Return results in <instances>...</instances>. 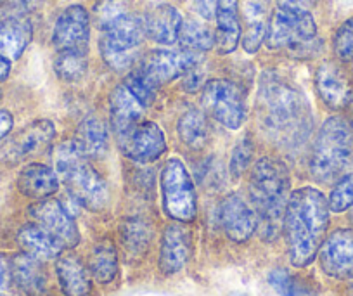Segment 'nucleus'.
Listing matches in <instances>:
<instances>
[{"instance_id":"nucleus-1","label":"nucleus","mask_w":353,"mask_h":296,"mask_svg":"<svg viewBox=\"0 0 353 296\" xmlns=\"http://www.w3.org/2000/svg\"><path fill=\"white\" fill-rule=\"evenodd\" d=\"M258 118L269 137L286 149L303 144L312 130L310 104L303 92L274 71L261 75Z\"/></svg>"},{"instance_id":"nucleus-2","label":"nucleus","mask_w":353,"mask_h":296,"mask_svg":"<svg viewBox=\"0 0 353 296\" xmlns=\"http://www.w3.org/2000/svg\"><path fill=\"white\" fill-rule=\"evenodd\" d=\"M329 203L315 187L296 189L288 199L284 234L294 267H307L319 255L329 227Z\"/></svg>"},{"instance_id":"nucleus-3","label":"nucleus","mask_w":353,"mask_h":296,"mask_svg":"<svg viewBox=\"0 0 353 296\" xmlns=\"http://www.w3.org/2000/svg\"><path fill=\"white\" fill-rule=\"evenodd\" d=\"M290 193V170L286 163L263 156L250 173V197L258 215V227L267 241L279 236L284 224Z\"/></svg>"},{"instance_id":"nucleus-4","label":"nucleus","mask_w":353,"mask_h":296,"mask_svg":"<svg viewBox=\"0 0 353 296\" xmlns=\"http://www.w3.org/2000/svg\"><path fill=\"white\" fill-rule=\"evenodd\" d=\"M56 172L66 184V189L74 201L90 212H103L110 203V189L106 180L88 163L73 141L63 142L54 156Z\"/></svg>"},{"instance_id":"nucleus-5","label":"nucleus","mask_w":353,"mask_h":296,"mask_svg":"<svg viewBox=\"0 0 353 296\" xmlns=\"http://www.w3.org/2000/svg\"><path fill=\"white\" fill-rule=\"evenodd\" d=\"M353 156V130L348 120L332 117L319 130L310 155V175L321 184H331L345 173Z\"/></svg>"},{"instance_id":"nucleus-6","label":"nucleus","mask_w":353,"mask_h":296,"mask_svg":"<svg viewBox=\"0 0 353 296\" xmlns=\"http://www.w3.org/2000/svg\"><path fill=\"white\" fill-rule=\"evenodd\" d=\"M104 30L99 42L104 63L114 71H125L134 64L135 49L145 37L144 19L139 16L121 12Z\"/></svg>"},{"instance_id":"nucleus-7","label":"nucleus","mask_w":353,"mask_h":296,"mask_svg":"<svg viewBox=\"0 0 353 296\" xmlns=\"http://www.w3.org/2000/svg\"><path fill=\"white\" fill-rule=\"evenodd\" d=\"M163 210L175 222L189 224L198 213V197L194 184L184 163L170 158L161 170Z\"/></svg>"},{"instance_id":"nucleus-8","label":"nucleus","mask_w":353,"mask_h":296,"mask_svg":"<svg viewBox=\"0 0 353 296\" xmlns=\"http://www.w3.org/2000/svg\"><path fill=\"white\" fill-rule=\"evenodd\" d=\"M203 110L227 130H237L246 120V99L236 83L215 78L205 83L201 95Z\"/></svg>"},{"instance_id":"nucleus-9","label":"nucleus","mask_w":353,"mask_h":296,"mask_svg":"<svg viewBox=\"0 0 353 296\" xmlns=\"http://www.w3.org/2000/svg\"><path fill=\"white\" fill-rule=\"evenodd\" d=\"M315 35H317V25H315V19L310 11L291 12L277 9L269 23L265 42L272 50L288 49V47L294 49L301 43L314 40Z\"/></svg>"},{"instance_id":"nucleus-10","label":"nucleus","mask_w":353,"mask_h":296,"mask_svg":"<svg viewBox=\"0 0 353 296\" xmlns=\"http://www.w3.org/2000/svg\"><path fill=\"white\" fill-rule=\"evenodd\" d=\"M54 137H56V125L52 121L35 120L0 146V159L9 165H18L46 151L52 144Z\"/></svg>"},{"instance_id":"nucleus-11","label":"nucleus","mask_w":353,"mask_h":296,"mask_svg":"<svg viewBox=\"0 0 353 296\" xmlns=\"http://www.w3.org/2000/svg\"><path fill=\"white\" fill-rule=\"evenodd\" d=\"M201 63L199 54L189 52V50H151L145 54L137 68L149 81L159 87L173 81L175 78L184 77L191 68Z\"/></svg>"},{"instance_id":"nucleus-12","label":"nucleus","mask_w":353,"mask_h":296,"mask_svg":"<svg viewBox=\"0 0 353 296\" xmlns=\"http://www.w3.org/2000/svg\"><path fill=\"white\" fill-rule=\"evenodd\" d=\"M30 215L35 224L46 229L63 246V250H73L80 243V230L73 217L57 199L37 201L35 205L30 206Z\"/></svg>"},{"instance_id":"nucleus-13","label":"nucleus","mask_w":353,"mask_h":296,"mask_svg":"<svg viewBox=\"0 0 353 296\" xmlns=\"http://www.w3.org/2000/svg\"><path fill=\"white\" fill-rule=\"evenodd\" d=\"M118 142L121 152L137 163L156 161L166 151V137L154 121L144 120L123 137H118Z\"/></svg>"},{"instance_id":"nucleus-14","label":"nucleus","mask_w":353,"mask_h":296,"mask_svg":"<svg viewBox=\"0 0 353 296\" xmlns=\"http://www.w3.org/2000/svg\"><path fill=\"white\" fill-rule=\"evenodd\" d=\"M319 262L324 274L339 281L353 279V229L334 230L319 250Z\"/></svg>"},{"instance_id":"nucleus-15","label":"nucleus","mask_w":353,"mask_h":296,"mask_svg":"<svg viewBox=\"0 0 353 296\" xmlns=\"http://www.w3.org/2000/svg\"><path fill=\"white\" fill-rule=\"evenodd\" d=\"M90 37V16L80 4L70 6L57 18L52 33L56 50H87Z\"/></svg>"},{"instance_id":"nucleus-16","label":"nucleus","mask_w":353,"mask_h":296,"mask_svg":"<svg viewBox=\"0 0 353 296\" xmlns=\"http://www.w3.org/2000/svg\"><path fill=\"white\" fill-rule=\"evenodd\" d=\"M192 255V234L182 222H173L163 233L159 248V270L165 275L181 272Z\"/></svg>"},{"instance_id":"nucleus-17","label":"nucleus","mask_w":353,"mask_h":296,"mask_svg":"<svg viewBox=\"0 0 353 296\" xmlns=\"http://www.w3.org/2000/svg\"><path fill=\"white\" fill-rule=\"evenodd\" d=\"M220 224L234 243H246L258 229V215L239 194H229L220 203Z\"/></svg>"},{"instance_id":"nucleus-18","label":"nucleus","mask_w":353,"mask_h":296,"mask_svg":"<svg viewBox=\"0 0 353 296\" xmlns=\"http://www.w3.org/2000/svg\"><path fill=\"white\" fill-rule=\"evenodd\" d=\"M148 108L128 90L125 83L114 87L110 97V125L117 137H123L125 134L144 121V115Z\"/></svg>"},{"instance_id":"nucleus-19","label":"nucleus","mask_w":353,"mask_h":296,"mask_svg":"<svg viewBox=\"0 0 353 296\" xmlns=\"http://www.w3.org/2000/svg\"><path fill=\"white\" fill-rule=\"evenodd\" d=\"M315 87L325 106L331 110H343L350 104L352 88L348 78L336 63H324L315 73Z\"/></svg>"},{"instance_id":"nucleus-20","label":"nucleus","mask_w":353,"mask_h":296,"mask_svg":"<svg viewBox=\"0 0 353 296\" xmlns=\"http://www.w3.org/2000/svg\"><path fill=\"white\" fill-rule=\"evenodd\" d=\"M33 37V26L28 16L0 12V56L9 61L18 59Z\"/></svg>"},{"instance_id":"nucleus-21","label":"nucleus","mask_w":353,"mask_h":296,"mask_svg":"<svg viewBox=\"0 0 353 296\" xmlns=\"http://www.w3.org/2000/svg\"><path fill=\"white\" fill-rule=\"evenodd\" d=\"M59 184L61 179L56 170L42 163H30L18 175L19 193L37 201L54 196L59 190Z\"/></svg>"},{"instance_id":"nucleus-22","label":"nucleus","mask_w":353,"mask_h":296,"mask_svg":"<svg viewBox=\"0 0 353 296\" xmlns=\"http://www.w3.org/2000/svg\"><path fill=\"white\" fill-rule=\"evenodd\" d=\"M145 35L156 43L172 46L179 40L182 26V16L173 6L158 4L151 8L144 19Z\"/></svg>"},{"instance_id":"nucleus-23","label":"nucleus","mask_w":353,"mask_h":296,"mask_svg":"<svg viewBox=\"0 0 353 296\" xmlns=\"http://www.w3.org/2000/svg\"><path fill=\"white\" fill-rule=\"evenodd\" d=\"M12 284L16 289L28 296H43L47 293V275L42 262L19 253L11 258Z\"/></svg>"},{"instance_id":"nucleus-24","label":"nucleus","mask_w":353,"mask_h":296,"mask_svg":"<svg viewBox=\"0 0 353 296\" xmlns=\"http://www.w3.org/2000/svg\"><path fill=\"white\" fill-rule=\"evenodd\" d=\"M56 272L64 296H88L92 293V275L77 255H61Z\"/></svg>"},{"instance_id":"nucleus-25","label":"nucleus","mask_w":353,"mask_h":296,"mask_svg":"<svg viewBox=\"0 0 353 296\" xmlns=\"http://www.w3.org/2000/svg\"><path fill=\"white\" fill-rule=\"evenodd\" d=\"M216 32L215 47L219 54H230L236 50L241 40L237 0H216Z\"/></svg>"},{"instance_id":"nucleus-26","label":"nucleus","mask_w":353,"mask_h":296,"mask_svg":"<svg viewBox=\"0 0 353 296\" xmlns=\"http://www.w3.org/2000/svg\"><path fill=\"white\" fill-rule=\"evenodd\" d=\"M16 241H18L23 253L30 255L40 262L57 260L61 257V251H63V246L39 224L23 226L16 236Z\"/></svg>"},{"instance_id":"nucleus-27","label":"nucleus","mask_w":353,"mask_h":296,"mask_svg":"<svg viewBox=\"0 0 353 296\" xmlns=\"http://www.w3.org/2000/svg\"><path fill=\"white\" fill-rule=\"evenodd\" d=\"M78 151L87 158H103L108 151V128L96 115H88L80 121L73 139Z\"/></svg>"},{"instance_id":"nucleus-28","label":"nucleus","mask_w":353,"mask_h":296,"mask_svg":"<svg viewBox=\"0 0 353 296\" xmlns=\"http://www.w3.org/2000/svg\"><path fill=\"white\" fill-rule=\"evenodd\" d=\"M120 239L127 260L137 262L151 246V224H148V220L141 217H128L120 224Z\"/></svg>"},{"instance_id":"nucleus-29","label":"nucleus","mask_w":353,"mask_h":296,"mask_svg":"<svg viewBox=\"0 0 353 296\" xmlns=\"http://www.w3.org/2000/svg\"><path fill=\"white\" fill-rule=\"evenodd\" d=\"M118 251L110 239L101 241L92 248L88 257L90 275L101 284H110L118 275Z\"/></svg>"},{"instance_id":"nucleus-30","label":"nucleus","mask_w":353,"mask_h":296,"mask_svg":"<svg viewBox=\"0 0 353 296\" xmlns=\"http://www.w3.org/2000/svg\"><path fill=\"white\" fill-rule=\"evenodd\" d=\"M244 21L246 30L243 37V47L246 52L254 54L267 37V18H265V9L260 2H248L244 6Z\"/></svg>"},{"instance_id":"nucleus-31","label":"nucleus","mask_w":353,"mask_h":296,"mask_svg":"<svg viewBox=\"0 0 353 296\" xmlns=\"http://www.w3.org/2000/svg\"><path fill=\"white\" fill-rule=\"evenodd\" d=\"M179 135L189 149L199 151V149L205 148L210 139V127L205 113L191 110L182 115L181 120H179Z\"/></svg>"},{"instance_id":"nucleus-32","label":"nucleus","mask_w":353,"mask_h":296,"mask_svg":"<svg viewBox=\"0 0 353 296\" xmlns=\"http://www.w3.org/2000/svg\"><path fill=\"white\" fill-rule=\"evenodd\" d=\"M179 42H181L182 49L189 50V52H208L215 47V33L208 26L201 25L194 19H189V21H182Z\"/></svg>"},{"instance_id":"nucleus-33","label":"nucleus","mask_w":353,"mask_h":296,"mask_svg":"<svg viewBox=\"0 0 353 296\" xmlns=\"http://www.w3.org/2000/svg\"><path fill=\"white\" fill-rule=\"evenodd\" d=\"M88 68L87 50H59L54 59V71L63 81H78Z\"/></svg>"},{"instance_id":"nucleus-34","label":"nucleus","mask_w":353,"mask_h":296,"mask_svg":"<svg viewBox=\"0 0 353 296\" xmlns=\"http://www.w3.org/2000/svg\"><path fill=\"white\" fill-rule=\"evenodd\" d=\"M269 282L281 296H317L310 286L301 282L284 268H276L270 272Z\"/></svg>"},{"instance_id":"nucleus-35","label":"nucleus","mask_w":353,"mask_h":296,"mask_svg":"<svg viewBox=\"0 0 353 296\" xmlns=\"http://www.w3.org/2000/svg\"><path fill=\"white\" fill-rule=\"evenodd\" d=\"M329 210L334 213L353 208V173L341 177L329 194Z\"/></svg>"},{"instance_id":"nucleus-36","label":"nucleus","mask_w":353,"mask_h":296,"mask_svg":"<svg viewBox=\"0 0 353 296\" xmlns=\"http://www.w3.org/2000/svg\"><path fill=\"white\" fill-rule=\"evenodd\" d=\"M253 155H254V146L250 135H246V137H243L241 141H237V144L234 146L232 152H230L229 170L232 179H241V177H243V173L246 172L251 159H253Z\"/></svg>"},{"instance_id":"nucleus-37","label":"nucleus","mask_w":353,"mask_h":296,"mask_svg":"<svg viewBox=\"0 0 353 296\" xmlns=\"http://www.w3.org/2000/svg\"><path fill=\"white\" fill-rule=\"evenodd\" d=\"M123 83L127 85L128 90H130L145 108H149L152 103H154L158 87H156L152 81H149L139 70L132 71L130 75H127Z\"/></svg>"},{"instance_id":"nucleus-38","label":"nucleus","mask_w":353,"mask_h":296,"mask_svg":"<svg viewBox=\"0 0 353 296\" xmlns=\"http://www.w3.org/2000/svg\"><path fill=\"white\" fill-rule=\"evenodd\" d=\"M332 49L338 59L353 61V16L338 28L332 40Z\"/></svg>"},{"instance_id":"nucleus-39","label":"nucleus","mask_w":353,"mask_h":296,"mask_svg":"<svg viewBox=\"0 0 353 296\" xmlns=\"http://www.w3.org/2000/svg\"><path fill=\"white\" fill-rule=\"evenodd\" d=\"M121 8L117 6L113 0H103L99 6L96 8V19L99 23L101 28H106L111 21H113L117 16L121 14Z\"/></svg>"},{"instance_id":"nucleus-40","label":"nucleus","mask_w":353,"mask_h":296,"mask_svg":"<svg viewBox=\"0 0 353 296\" xmlns=\"http://www.w3.org/2000/svg\"><path fill=\"white\" fill-rule=\"evenodd\" d=\"M12 274H11V258L0 253V296H12Z\"/></svg>"},{"instance_id":"nucleus-41","label":"nucleus","mask_w":353,"mask_h":296,"mask_svg":"<svg viewBox=\"0 0 353 296\" xmlns=\"http://www.w3.org/2000/svg\"><path fill=\"white\" fill-rule=\"evenodd\" d=\"M182 85H184V88L188 92H196L198 88L205 87V73H203L201 63L196 64L194 68H191V70L184 75V83Z\"/></svg>"},{"instance_id":"nucleus-42","label":"nucleus","mask_w":353,"mask_h":296,"mask_svg":"<svg viewBox=\"0 0 353 296\" xmlns=\"http://www.w3.org/2000/svg\"><path fill=\"white\" fill-rule=\"evenodd\" d=\"M194 9L203 19L210 21L216 16V0H194Z\"/></svg>"},{"instance_id":"nucleus-43","label":"nucleus","mask_w":353,"mask_h":296,"mask_svg":"<svg viewBox=\"0 0 353 296\" xmlns=\"http://www.w3.org/2000/svg\"><path fill=\"white\" fill-rule=\"evenodd\" d=\"M312 6V0H277V9L291 12H305Z\"/></svg>"},{"instance_id":"nucleus-44","label":"nucleus","mask_w":353,"mask_h":296,"mask_svg":"<svg viewBox=\"0 0 353 296\" xmlns=\"http://www.w3.org/2000/svg\"><path fill=\"white\" fill-rule=\"evenodd\" d=\"M12 125H14L12 115L9 111L0 110V141L6 139V135L12 130Z\"/></svg>"},{"instance_id":"nucleus-45","label":"nucleus","mask_w":353,"mask_h":296,"mask_svg":"<svg viewBox=\"0 0 353 296\" xmlns=\"http://www.w3.org/2000/svg\"><path fill=\"white\" fill-rule=\"evenodd\" d=\"M9 73H11V61L8 57L0 56V81L6 80L9 77Z\"/></svg>"},{"instance_id":"nucleus-46","label":"nucleus","mask_w":353,"mask_h":296,"mask_svg":"<svg viewBox=\"0 0 353 296\" xmlns=\"http://www.w3.org/2000/svg\"><path fill=\"white\" fill-rule=\"evenodd\" d=\"M230 296H248L246 293H234V295H230Z\"/></svg>"},{"instance_id":"nucleus-47","label":"nucleus","mask_w":353,"mask_h":296,"mask_svg":"<svg viewBox=\"0 0 353 296\" xmlns=\"http://www.w3.org/2000/svg\"><path fill=\"white\" fill-rule=\"evenodd\" d=\"M350 108H352V113H353V94L352 97H350Z\"/></svg>"},{"instance_id":"nucleus-48","label":"nucleus","mask_w":353,"mask_h":296,"mask_svg":"<svg viewBox=\"0 0 353 296\" xmlns=\"http://www.w3.org/2000/svg\"><path fill=\"white\" fill-rule=\"evenodd\" d=\"M0 97H2V92H0Z\"/></svg>"},{"instance_id":"nucleus-49","label":"nucleus","mask_w":353,"mask_h":296,"mask_svg":"<svg viewBox=\"0 0 353 296\" xmlns=\"http://www.w3.org/2000/svg\"><path fill=\"white\" fill-rule=\"evenodd\" d=\"M0 4H2V0H0Z\"/></svg>"}]
</instances>
